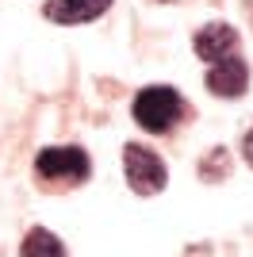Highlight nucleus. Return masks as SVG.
Returning a JSON list of instances; mask_svg holds the SVG:
<instances>
[{
	"mask_svg": "<svg viewBox=\"0 0 253 257\" xmlns=\"http://www.w3.org/2000/svg\"><path fill=\"white\" fill-rule=\"evenodd\" d=\"M180 111H184V100H180L177 88H169V85H150L135 96V123L142 131H150V135L173 131Z\"/></svg>",
	"mask_w": 253,
	"mask_h": 257,
	"instance_id": "nucleus-1",
	"label": "nucleus"
},
{
	"mask_svg": "<svg viewBox=\"0 0 253 257\" xmlns=\"http://www.w3.org/2000/svg\"><path fill=\"white\" fill-rule=\"evenodd\" d=\"M123 173H126V184H131L138 196L161 192L165 181H169L165 161L150 150V146H142V142H126L123 146Z\"/></svg>",
	"mask_w": 253,
	"mask_h": 257,
	"instance_id": "nucleus-2",
	"label": "nucleus"
},
{
	"mask_svg": "<svg viewBox=\"0 0 253 257\" xmlns=\"http://www.w3.org/2000/svg\"><path fill=\"white\" fill-rule=\"evenodd\" d=\"M88 154L81 146H46L39 150L35 158V173L46 177V181H69V184H81L88 177Z\"/></svg>",
	"mask_w": 253,
	"mask_h": 257,
	"instance_id": "nucleus-3",
	"label": "nucleus"
},
{
	"mask_svg": "<svg viewBox=\"0 0 253 257\" xmlns=\"http://www.w3.org/2000/svg\"><path fill=\"white\" fill-rule=\"evenodd\" d=\"M245 85H249V65H245V58H238V54H226L222 62H215L207 69V88L215 96L238 100L245 92Z\"/></svg>",
	"mask_w": 253,
	"mask_h": 257,
	"instance_id": "nucleus-4",
	"label": "nucleus"
},
{
	"mask_svg": "<svg viewBox=\"0 0 253 257\" xmlns=\"http://www.w3.org/2000/svg\"><path fill=\"white\" fill-rule=\"evenodd\" d=\"M192 46H196V54H200L203 62L215 65V62H222L226 54H234V46H238V31H234L230 23H207V27L196 31Z\"/></svg>",
	"mask_w": 253,
	"mask_h": 257,
	"instance_id": "nucleus-5",
	"label": "nucleus"
},
{
	"mask_svg": "<svg viewBox=\"0 0 253 257\" xmlns=\"http://www.w3.org/2000/svg\"><path fill=\"white\" fill-rule=\"evenodd\" d=\"M107 8H111V0H46V8H42V12H46V20L73 27V23L100 20Z\"/></svg>",
	"mask_w": 253,
	"mask_h": 257,
	"instance_id": "nucleus-6",
	"label": "nucleus"
},
{
	"mask_svg": "<svg viewBox=\"0 0 253 257\" xmlns=\"http://www.w3.org/2000/svg\"><path fill=\"white\" fill-rule=\"evenodd\" d=\"M20 257H65V246H62V238L54 234V230L35 226V230H27V238H23Z\"/></svg>",
	"mask_w": 253,
	"mask_h": 257,
	"instance_id": "nucleus-7",
	"label": "nucleus"
},
{
	"mask_svg": "<svg viewBox=\"0 0 253 257\" xmlns=\"http://www.w3.org/2000/svg\"><path fill=\"white\" fill-rule=\"evenodd\" d=\"M226 169H230V158H226V150H211L207 161H203V177H222Z\"/></svg>",
	"mask_w": 253,
	"mask_h": 257,
	"instance_id": "nucleus-8",
	"label": "nucleus"
},
{
	"mask_svg": "<svg viewBox=\"0 0 253 257\" xmlns=\"http://www.w3.org/2000/svg\"><path fill=\"white\" fill-rule=\"evenodd\" d=\"M242 154H245V161L253 165V127H249V131L242 135Z\"/></svg>",
	"mask_w": 253,
	"mask_h": 257,
	"instance_id": "nucleus-9",
	"label": "nucleus"
}]
</instances>
